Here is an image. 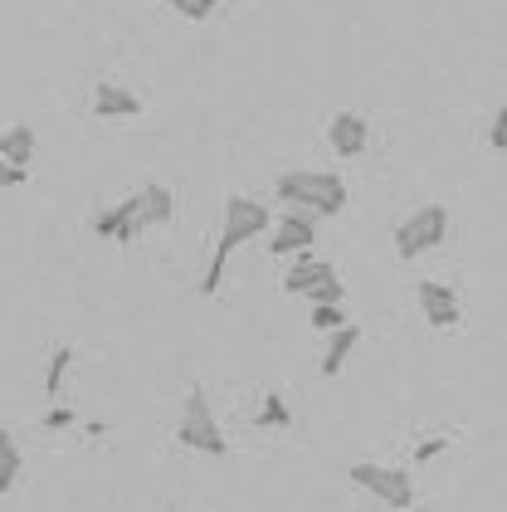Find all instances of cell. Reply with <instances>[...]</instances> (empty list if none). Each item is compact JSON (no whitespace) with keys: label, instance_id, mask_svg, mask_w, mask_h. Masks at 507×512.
<instances>
[{"label":"cell","instance_id":"4fadbf2b","mask_svg":"<svg viewBox=\"0 0 507 512\" xmlns=\"http://www.w3.org/2000/svg\"><path fill=\"white\" fill-rule=\"evenodd\" d=\"M356 342H361L356 322L337 327V332H327V352H322V376H342V366H347V356L356 352Z\"/></svg>","mask_w":507,"mask_h":512},{"label":"cell","instance_id":"52a82bcc","mask_svg":"<svg viewBox=\"0 0 507 512\" xmlns=\"http://www.w3.org/2000/svg\"><path fill=\"white\" fill-rule=\"evenodd\" d=\"M93 235L98 239H117V244H127V239L142 235V191L127 200H117V205H108L98 220H93Z\"/></svg>","mask_w":507,"mask_h":512},{"label":"cell","instance_id":"484cf974","mask_svg":"<svg viewBox=\"0 0 507 512\" xmlns=\"http://www.w3.org/2000/svg\"><path fill=\"white\" fill-rule=\"evenodd\" d=\"M400 512H429V508H400Z\"/></svg>","mask_w":507,"mask_h":512},{"label":"cell","instance_id":"5bb4252c","mask_svg":"<svg viewBox=\"0 0 507 512\" xmlns=\"http://www.w3.org/2000/svg\"><path fill=\"white\" fill-rule=\"evenodd\" d=\"M176 215V200L166 186H147L142 191V230H152V225H166Z\"/></svg>","mask_w":507,"mask_h":512},{"label":"cell","instance_id":"277c9868","mask_svg":"<svg viewBox=\"0 0 507 512\" xmlns=\"http://www.w3.org/2000/svg\"><path fill=\"white\" fill-rule=\"evenodd\" d=\"M351 483L356 488H366L371 498H381L390 512L400 508H415V483H410V473L405 469H386V464H351Z\"/></svg>","mask_w":507,"mask_h":512},{"label":"cell","instance_id":"2e32d148","mask_svg":"<svg viewBox=\"0 0 507 512\" xmlns=\"http://www.w3.org/2000/svg\"><path fill=\"white\" fill-rule=\"evenodd\" d=\"M254 425H259V430H288V425H293V410H288V400H283L278 391H269V395H264V410L254 415Z\"/></svg>","mask_w":507,"mask_h":512},{"label":"cell","instance_id":"7c38bea8","mask_svg":"<svg viewBox=\"0 0 507 512\" xmlns=\"http://www.w3.org/2000/svg\"><path fill=\"white\" fill-rule=\"evenodd\" d=\"M0 157L10 161V166H35V157H39V142H35V127H10V132H0Z\"/></svg>","mask_w":507,"mask_h":512},{"label":"cell","instance_id":"30bf717a","mask_svg":"<svg viewBox=\"0 0 507 512\" xmlns=\"http://www.w3.org/2000/svg\"><path fill=\"white\" fill-rule=\"evenodd\" d=\"M93 118H142V98L127 93L113 79H98V88H93Z\"/></svg>","mask_w":507,"mask_h":512},{"label":"cell","instance_id":"8fae6325","mask_svg":"<svg viewBox=\"0 0 507 512\" xmlns=\"http://www.w3.org/2000/svg\"><path fill=\"white\" fill-rule=\"evenodd\" d=\"M327 278H337V269L327 264V259H312V249L308 254H298V264L283 274V293H303L308 298L317 283H327Z\"/></svg>","mask_w":507,"mask_h":512},{"label":"cell","instance_id":"cb8c5ba5","mask_svg":"<svg viewBox=\"0 0 507 512\" xmlns=\"http://www.w3.org/2000/svg\"><path fill=\"white\" fill-rule=\"evenodd\" d=\"M78 415L74 410H64V405H59V410H49V415H44V420H39V430H69V425H74Z\"/></svg>","mask_w":507,"mask_h":512},{"label":"cell","instance_id":"3957f363","mask_svg":"<svg viewBox=\"0 0 507 512\" xmlns=\"http://www.w3.org/2000/svg\"><path fill=\"white\" fill-rule=\"evenodd\" d=\"M444 235H449V210H444V205H420L410 220H400L395 254H400V259H420L429 249H439Z\"/></svg>","mask_w":507,"mask_h":512},{"label":"cell","instance_id":"7a4b0ae2","mask_svg":"<svg viewBox=\"0 0 507 512\" xmlns=\"http://www.w3.org/2000/svg\"><path fill=\"white\" fill-rule=\"evenodd\" d=\"M181 444H186L191 454H210V459H225V454H230L225 430H220V420H215L205 391H191L186 405H181Z\"/></svg>","mask_w":507,"mask_h":512},{"label":"cell","instance_id":"ffe728a7","mask_svg":"<svg viewBox=\"0 0 507 512\" xmlns=\"http://www.w3.org/2000/svg\"><path fill=\"white\" fill-rule=\"evenodd\" d=\"M176 15H186V20H210L215 10H220V0H166Z\"/></svg>","mask_w":507,"mask_h":512},{"label":"cell","instance_id":"ba28073f","mask_svg":"<svg viewBox=\"0 0 507 512\" xmlns=\"http://www.w3.org/2000/svg\"><path fill=\"white\" fill-rule=\"evenodd\" d=\"M327 142H332V152L337 157H361L366 152V142H371V127H366V118L361 113H332V122H327Z\"/></svg>","mask_w":507,"mask_h":512},{"label":"cell","instance_id":"d6986e66","mask_svg":"<svg viewBox=\"0 0 507 512\" xmlns=\"http://www.w3.org/2000/svg\"><path fill=\"white\" fill-rule=\"evenodd\" d=\"M312 327H317V332H337V327H347L342 303H322V308H312Z\"/></svg>","mask_w":507,"mask_h":512},{"label":"cell","instance_id":"603a6c76","mask_svg":"<svg viewBox=\"0 0 507 512\" xmlns=\"http://www.w3.org/2000/svg\"><path fill=\"white\" fill-rule=\"evenodd\" d=\"M488 147L493 152H507V108L493 113V127H488Z\"/></svg>","mask_w":507,"mask_h":512},{"label":"cell","instance_id":"7402d4cb","mask_svg":"<svg viewBox=\"0 0 507 512\" xmlns=\"http://www.w3.org/2000/svg\"><path fill=\"white\" fill-rule=\"evenodd\" d=\"M25 181H30L25 166H10V161L0 157V191H15V186H25Z\"/></svg>","mask_w":507,"mask_h":512},{"label":"cell","instance_id":"6da1fadb","mask_svg":"<svg viewBox=\"0 0 507 512\" xmlns=\"http://www.w3.org/2000/svg\"><path fill=\"white\" fill-rule=\"evenodd\" d=\"M273 196L283 205H298V210H312L317 220H332L347 210V181L337 171H283Z\"/></svg>","mask_w":507,"mask_h":512},{"label":"cell","instance_id":"44dd1931","mask_svg":"<svg viewBox=\"0 0 507 512\" xmlns=\"http://www.w3.org/2000/svg\"><path fill=\"white\" fill-rule=\"evenodd\" d=\"M312 298V308H322V303H342L347 298V288H342V278H327V283H317L308 293Z\"/></svg>","mask_w":507,"mask_h":512},{"label":"cell","instance_id":"ac0fdd59","mask_svg":"<svg viewBox=\"0 0 507 512\" xmlns=\"http://www.w3.org/2000/svg\"><path fill=\"white\" fill-rule=\"evenodd\" d=\"M69 366H74V347H59V352L49 356V366H44V395H59V391H64V376H69Z\"/></svg>","mask_w":507,"mask_h":512},{"label":"cell","instance_id":"e0dca14e","mask_svg":"<svg viewBox=\"0 0 507 512\" xmlns=\"http://www.w3.org/2000/svg\"><path fill=\"white\" fill-rule=\"evenodd\" d=\"M15 478H20V444L10 430H0V493H10Z\"/></svg>","mask_w":507,"mask_h":512},{"label":"cell","instance_id":"9c48e42d","mask_svg":"<svg viewBox=\"0 0 507 512\" xmlns=\"http://www.w3.org/2000/svg\"><path fill=\"white\" fill-rule=\"evenodd\" d=\"M420 308H425L429 327H459V317H464V308H459V293L449 288V283H420Z\"/></svg>","mask_w":507,"mask_h":512},{"label":"cell","instance_id":"5b68a950","mask_svg":"<svg viewBox=\"0 0 507 512\" xmlns=\"http://www.w3.org/2000/svg\"><path fill=\"white\" fill-rule=\"evenodd\" d=\"M269 225H273L269 205H259V200H249V196L225 200V230L220 235H230L234 244H249L254 235H269Z\"/></svg>","mask_w":507,"mask_h":512},{"label":"cell","instance_id":"8992f818","mask_svg":"<svg viewBox=\"0 0 507 512\" xmlns=\"http://www.w3.org/2000/svg\"><path fill=\"white\" fill-rule=\"evenodd\" d=\"M312 239H317V215H312V210H298V205H288L283 220L273 225L269 249L273 254H308Z\"/></svg>","mask_w":507,"mask_h":512},{"label":"cell","instance_id":"d4e9b609","mask_svg":"<svg viewBox=\"0 0 507 512\" xmlns=\"http://www.w3.org/2000/svg\"><path fill=\"white\" fill-rule=\"evenodd\" d=\"M444 444H449V439H444V434H439V439H425V444H420V449H415V464H429V459H434V454H444Z\"/></svg>","mask_w":507,"mask_h":512},{"label":"cell","instance_id":"9a60e30c","mask_svg":"<svg viewBox=\"0 0 507 512\" xmlns=\"http://www.w3.org/2000/svg\"><path fill=\"white\" fill-rule=\"evenodd\" d=\"M239 249L230 235H220V244H215V254H210V269H205V278H200V293L205 298H215L220 293V283H225V264H230V254Z\"/></svg>","mask_w":507,"mask_h":512}]
</instances>
